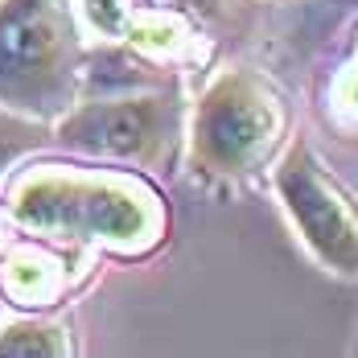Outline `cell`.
<instances>
[{
	"label": "cell",
	"mask_w": 358,
	"mask_h": 358,
	"mask_svg": "<svg viewBox=\"0 0 358 358\" xmlns=\"http://www.w3.org/2000/svg\"><path fill=\"white\" fill-rule=\"evenodd\" d=\"M285 99L248 66L218 71L189 111V165L206 181H243L285 144Z\"/></svg>",
	"instance_id": "4"
},
{
	"label": "cell",
	"mask_w": 358,
	"mask_h": 358,
	"mask_svg": "<svg viewBox=\"0 0 358 358\" xmlns=\"http://www.w3.org/2000/svg\"><path fill=\"white\" fill-rule=\"evenodd\" d=\"M8 222H13V215H8V206L0 210V251L8 248Z\"/></svg>",
	"instance_id": "10"
},
{
	"label": "cell",
	"mask_w": 358,
	"mask_h": 358,
	"mask_svg": "<svg viewBox=\"0 0 358 358\" xmlns=\"http://www.w3.org/2000/svg\"><path fill=\"white\" fill-rule=\"evenodd\" d=\"M41 148H50V124L0 103V181L8 178V169H17Z\"/></svg>",
	"instance_id": "8"
},
{
	"label": "cell",
	"mask_w": 358,
	"mask_h": 358,
	"mask_svg": "<svg viewBox=\"0 0 358 358\" xmlns=\"http://www.w3.org/2000/svg\"><path fill=\"white\" fill-rule=\"evenodd\" d=\"M78 264V248L71 251V243L29 231V239H17L13 248L0 251V292L21 309H45L71 292Z\"/></svg>",
	"instance_id": "6"
},
{
	"label": "cell",
	"mask_w": 358,
	"mask_h": 358,
	"mask_svg": "<svg viewBox=\"0 0 358 358\" xmlns=\"http://www.w3.org/2000/svg\"><path fill=\"white\" fill-rule=\"evenodd\" d=\"M74 342L62 322L25 313L0 325V358H71Z\"/></svg>",
	"instance_id": "7"
},
{
	"label": "cell",
	"mask_w": 358,
	"mask_h": 358,
	"mask_svg": "<svg viewBox=\"0 0 358 358\" xmlns=\"http://www.w3.org/2000/svg\"><path fill=\"white\" fill-rule=\"evenodd\" d=\"M272 189L305 251L325 272L358 280V198L325 169L305 136H296L272 165Z\"/></svg>",
	"instance_id": "5"
},
{
	"label": "cell",
	"mask_w": 358,
	"mask_h": 358,
	"mask_svg": "<svg viewBox=\"0 0 358 358\" xmlns=\"http://www.w3.org/2000/svg\"><path fill=\"white\" fill-rule=\"evenodd\" d=\"M185 141V103L178 87H128L83 95L50 124V148L99 165L169 173Z\"/></svg>",
	"instance_id": "3"
},
{
	"label": "cell",
	"mask_w": 358,
	"mask_h": 358,
	"mask_svg": "<svg viewBox=\"0 0 358 358\" xmlns=\"http://www.w3.org/2000/svg\"><path fill=\"white\" fill-rule=\"evenodd\" d=\"M8 215L21 231L115 255H148L169 227L161 194L132 169L78 165H29L13 181Z\"/></svg>",
	"instance_id": "1"
},
{
	"label": "cell",
	"mask_w": 358,
	"mask_h": 358,
	"mask_svg": "<svg viewBox=\"0 0 358 358\" xmlns=\"http://www.w3.org/2000/svg\"><path fill=\"white\" fill-rule=\"evenodd\" d=\"M83 87L87 45L71 0H0V103L54 124Z\"/></svg>",
	"instance_id": "2"
},
{
	"label": "cell",
	"mask_w": 358,
	"mask_h": 358,
	"mask_svg": "<svg viewBox=\"0 0 358 358\" xmlns=\"http://www.w3.org/2000/svg\"><path fill=\"white\" fill-rule=\"evenodd\" d=\"M78 13L103 41H124L132 34V0H78Z\"/></svg>",
	"instance_id": "9"
}]
</instances>
